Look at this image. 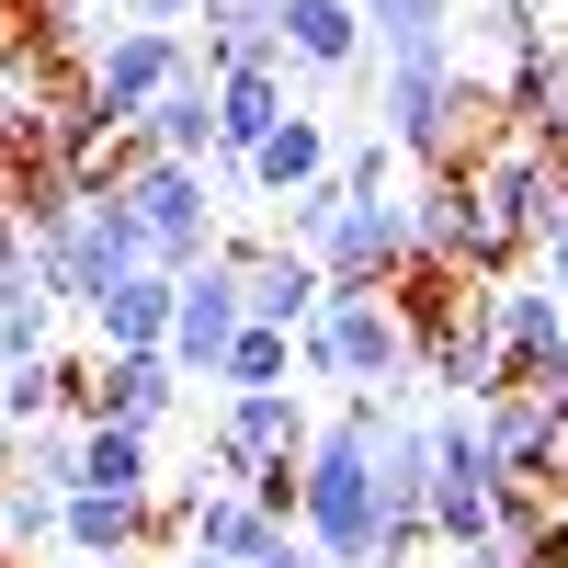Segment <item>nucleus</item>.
I'll return each mask as SVG.
<instances>
[{
    "label": "nucleus",
    "mask_w": 568,
    "mask_h": 568,
    "mask_svg": "<svg viewBox=\"0 0 568 568\" xmlns=\"http://www.w3.org/2000/svg\"><path fill=\"white\" fill-rule=\"evenodd\" d=\"M80 489H125V500H160V466L136 420H91L80 433Z\"/></svg>",
    "instance_id": "obj_19"
},
{
    "label": "nucleus",
    "mask_w": 568,
    "mask_h": 568,
    "mask_svg": "<svg viewBox=\"0 0 568 568\" xmlns=\"http://www.w3.org/2000/svg\"><path fill=\"white\" fill-rule=\"evenodd\" d=\"M125 205H136V227H149V262L160 273L216 262V182H205V160H136L125 171Z\"/></svg>",
    "instance_id": "obj_5"
},
{
    "label": "nucleus",
    "mask_w": 568,
    "mask_h": 568,
    "mask_svg": "<svg viewBox=\"0 0 568 568\" xmlns=\"http://www.w3.org/2000/svg\"><path fill=\"white\" fill-rule=\"evenodd\" d=\"M136 160H216V80H171L149 114L125 125Z\"/></svg>",
    "instance_id": "obj_14"
},
{
    "label": "nucleus",
    "mask_w": 568,
    "mask_h": 568,
    "mask_svg": "<svg viewBox=\"0 0 568 568\" xmlns=\"http://www.w3.org/2000/svg\"><path fill=\"white\" fill-rule=\"evenodd\" d=\"M273 535H296V524H273V511H262V500H251L240 478H227V489H216V500L194 511V535H182V546H194V557H227V568H251V557H262Z\"/></svg>",
    "instance_id": "obj_18"
},
{
    "label": "nucleus",
    "mask_w": 568,
    "mask_h": 568,
    "mask_svg": "<svg viewBox=\"0 0 568 568\" xmlns=\"http://www.w3.org/2000/svg\"><path fill=\"white\" fill-rule=\"evenodd\" d=\"M342 194H353V205H398V194H409V160H398V136H375V125L353 136V149H342Z\"/></svg>",
    "instance_id": "obj_26"
},
{
    "label": "nucleus",
    "mask_w": 568,
    "mask_h": 568,
    "mask_svg": "<svg viewBox=\"0 0 568 568\" xmlns=\"http://www.w3.org/2000/svg\"><path fill=\"white\" fill-rule=\"evenodd\" d=\"M227 262H240V284H251V318L262 329H307L318 307H329V273L307 262V251H284V240H216Z\"/></svg>",
    "instance_id": "obj_10"
},
{
    "label": "nucleus",
    "mask_w": 568,
    "mask_h": 568,
    "mask_svg": "<svg viewBox=\"0 0 568 568\" xmlns=\"http://www.w3.org/2000/svg\"><path fill=\"white\" fill-rule=\"evenodd\" d=\"M557 80H568V45L535 23L524 45H511V69H500V125H524V136H535V125H546V103H557Z\"/></svg>",
    "instance_id": "obj_20"
},
{
    "label": "nucleus",
    "mask_w": 568,
    "mask_h": 568,
    "mask_svg": "<svg viewBox=\"0 0 568 568\" xmlns=\"http://www.w3.org/2000/svg\"><path fill=\"white\" fill-rule=\"evenodd\" d=\"M216 387H296V329H240L227 342V364H216Z\"/></svg>",
    "instance_id": "obj_25"
},
{
    "label": "nucleus",
    "mask_w": 568,
    "mask_h": 568,
    "mask_svg": "<svg viewBox=\"0 0 568 568\" xmlns=\"http://www.w3.org/2000/svg\"><path fill=\"white\" fill-rule=\"evenodd\" d=\"M524 12H535V23H546V0H524Z\"/></svg>",
    "instance_id": "obj_40"
},
{
    "label": "nucleus",
    "mask_w": 568,
    "mask_h": 568,
    "mask_svg": "<svg viewBox=\"0 0 568 568\" xmlns=\"http://www.w3.org/2000/svg\"><path fill=\"white\" fill-rule=\"evenodd\" d=\"M433 568H524V557H500V546H444Z\"/></svg>",
    "instance_id": "obj_33"
},
{
    "label": "nucleus",
    "mask_w": 568,
    "mask_h": 568,
    "mask_svg": "<svg viewBox=\"0 0 568 568\" xmlns=\"http://www.w3.org/2000/svg\"><path fill=\"white\" fill-rule=\"evenodd\" d=\"M489 125H500V80H478L455 45H433V58H375V136H398L409 171L466 160Z\"/></svg>",
    "instance_id": "obj_2"
},
{
    "label": "nucleus",
    "mask_w": 568,
    "mask_h": 568,
    "mask_svg": "<svg viewBox=\"0 0 568 568\" xmlns=\"http://www.w3.org/2000/svg\"><path fill=\"white\" fill-rule=\"evenodd\" d=\"M342 205H353V194H342V171H329V182H307V194H284V205H273V240L318 262V240H329V216H342Z\"/></svg>",
    "instance_id": "obj_27"
},
{
    "label": "nucleus",
    "mask_w": 568,
    "mask_h": 568,
    "mask_svg": "<svg viewBox=\"0 0 568 568\" xmlns=\"http://www.w3.org/2000/svg\"><path fill=\"white\" fill-rule=\"evenodd\" d=\"M296 375L342 398H409L420 387V329L387 284H329V307L296 329Z\"/></svg>",
    "instance_id": "obj_1"
},
{
    "label": "nucleus",
    "mask_w": 568,
    "mask_h": 568,
    "mask_svg": "<svg viewBox=\"0 0 568 568\" xmlns=\"http://www.w3.org/2000/svg\"><path fill=\"white\" fill-rule=\"evenodd\" d=\"M535 136H546V149L568 160V80H557V103H546V125H535Z\"/></svg>",
    "instance_id": "obj_35"
},
{
    "label": "nucleus",
    "mask_w": 568,
    "mask_h": 568,
    "mask_svg": "<svg viewBox=\"0 0 568 568\" xmlns=\"http://www.w3.org/2000/svg\"><path fill=\"white\" fill-rule=\"evenodd\" d=\"M307 398L296 387H227L216 398V420H205V466L216 478H251V466H273V455H307Z\"/></svg>",
    "instance_id": "obj_8"
},
{
    "label": "nucleus",
    "mask_w": 568,
    "mask_h": 568,
    "mask_svg": "<svg viewBox=\"0 0 568 568\" xmlns=\"http://www.w3.org/2000/svg\"><path fill=\"white\" fill-rule=\"evenodd\" d=\"M171 80H194V34H171V23H114L103 45H91V103H103L114 125H136Z\"/></svg>",
    "instance_id": "obj_6"
},
{
    "label": "nucleus",
    "mask_w": 568,
    "mask_h": 568,
    "mask_svg": "<svg viewBox=\"0 0 568 568\" xmlns=\"http://www.w3.org/2000/svg\"><path fill=\"white\" fill-rule=\"evenodd\" d=\"M0 466H12L23 489L69 500V489H80V420H34V433H12V444H0Z\"/></svg>",
    "instance_id": "obj_22"
},
{
    "label": "nucleus",
    "mask_w": 568,
    "mask_h": 568,
    "mask_svg": "<svg viewBox=\"0 0 568 568\" xmlns=\"http://www.w3.org/2000/svg\"><path fill=\"white\" fill-rule=\"evenodd\" d=\"M69 387H80V364H69V353H23V364H12V387H0L12 433H34V420H69Z\"/></svg>",
    "instance_id": "obj_23"
},
{
    "label": "nucleus",
    "mask_w": 568,
    "mask_h": 568,
    "mask_svg": "<svg viewBox=\"0 0 568 568\" xmlns=\"http://www.w3.org/2000/svg\"><path fill=\"white\" fill-rule=\"evenodd\" d=\"M171 568H227V557H194V546H182V557H171Z\"/></svg>",
    "instance_id": "obj_37"
},
{
    "label": "nucleus",
    "mask_w": 568,
    "mask_h": 568,
    "mask_svg": "<svg viewBox=\"0 0 568 568\" xmlns=\"http://www.w3.org/2000/svg\"><path fill=\"white\" fill-rule=\"evenodd\" d=\"M409 262H420L409 194H398V205H342V216H329V240H318V273H329V284H398Z\"/></svg>",
    "instance_id": "obj_9"
},
{
    "label": "nucleus",
    "mask_w": 568,
    "mask_h": 568,
    "mask_svg": "<svg viewBox=\"0 0 568 568\" xmlns=\"http://www.w3.org/2000/svg\"><path fill=\"white\" fill-rule=\"evenodd\" d=\"M409 240H420V262H444L466 284H500L511 262H524V227H500V205L478 194L466 160H433L409 182Z\"/></svg>",
    "instance_id": "obj_4"
},
{
    "label": "nucleus",
    "mask_w": 568,
    "mask_h": 568,
    "mask_svg": "<svg viewBox=\"0 0 568 568\" xmlns=\"http://www.w3.org/2000/svg\"><path fill=\"white\" fill-rule=\"evenodd\" d=\"M364 58H375V34H364L353 0H284V69L296 80H342Z\"/></svg>",
    "instance_id": "obj_12"
},
{
    "label": "nucleus",
    "mask_w": 568,
    "mask_h": 568,
    "mask_svg": "<svg viewBox=\"0 0 568 568\" xmlns=\"http://www.w3.org/2000/svg\"><path fill=\"white\" fill-rule=\"evenodd\" d=\"M160 546V511L125 500V489H69L58 500V557H149Z\"/></svg>",
    "instance_id": "obj_11"
},
{
    "label": "nucleus",
    "mask_w": 568,
    "mask_h": 568,
    "mask_svg": "<svg viewBox=\"0 0 568 568\" xmlns=\"http://www.w3.org/2000/svg\"><path fill=\"white\" fill-rule=\"evenodd\" d=\"M194 12H205V0H136L125 23H171V34H182V23H194Z\"/></svg>",
    "instance_id": "obj_32"
},
{
    "label": "nucleus",
    "mask_w": 568,
    "mask_h": 568,
    "mask_svg": "<svg viewBox=\"0 0 568 568\" xmlns=\"http://www.w3.org/2000/svg\"><path fill=\"white\" fill-rule=\"evenodd\" d=\"M535 273H546V296L568 307V240H546V251H535Z\"/></svg>",
    "instance_id": "obj_34"
},
{
    "label": "nucleus",
    "mask_w": 568,
    "mask_h": 568,
    "mask_svg": "<svg viewBox=\"0 0 568 568\" xmlns=\"http://www.w3.org/2000/svg\"><path fill=\"white\" fill-rule=\"evenodd\" d=\"M251 329V284H240V262H194L182 273V296H171V364H182V387H216V364H227V342Z\"/></svg>",
    "instance_id": "obj_7"
},
{
    "label": "nucleus",
    "mask_w": 568,
    "mask_h": 568,
    "mask_svg": "<svg viewBox=\"0 0 568 568\" xmlns=\"http://www.w3.org/2000/svg\"><path fill=\"white\" fill-rule=\"evenodd\" d=\"M34 149H45V103H12V91H0V182H12Z\"/></svg>",
    "instance_id": "obj_29"
},
{
    "label": "nucleus",
    "mask_w": 568,
    "mask_h": 568,
    "mask_svg": "<svg viewBox=\"0 0 568 568\" xmlns=\"http://www.w3.org/2000/svg\"><path fill=\"white\" fill-rule=\"evenodd\" d=\"M45 546H58V500L23 489L12 466H0V568H23V557H45Z\"/></svg>",
    "instance_id": "obj_24"
},
{
    "label": "nucleus",
    "mask_w": 568,
    "mask_h": 568,
    "mask_svg": "<svg viewBox=\"0 0 568 568\" xmlns=\"http://www.w3.org/2000/svg\"><path fill=\"white\" fill-rule=\"evenodd\" d=\"M251 568H318V546H307V535H273V546H262Z\"/></svg>",
    "instance_id": "obj_31"
},
{
    "label": "nucleus",
    "mask_w": 568,
    "mask_h": 568,
    "mask_svg": "<svg viewBox=\"0 0 568 568\" xmlns=\"http://www.w3.org/2000/svg\"><path fill=\"white\" fill-rule=\"evenodd\" d=\"M511 557H524V568H568V500H557V511H546V524L511 546Z\"/></svg>",
    "instance_id": "obj_30"
},
{
    "label": "nucleus",
    "mask_w": 568,
    "mask_h": 568,
    "mask_svg": "<svg viewBox=\"0 0 568 568\" xmlns=\"http://www.w3.org/2000/svg\"><path fill=\"white\" fill-rule=\"evenodd\" d=\"M375 58H433V45H455V0H353Z\"/></svg>",
    "instance_id": "obj_21"
},
{
    "label": "nucleus",
    "mask_w": 568,
    "mask_h": 568,
    "mask_svg": "<svg viewBox=\"0 0 568 568\" xmlns=\"http://www.w3.org/2000/svg\"><path fill=\"white\" fill-rule=\"evenodd\" d=\"M91 12H114V23H125V12H136V0H91Z\"/></svg>",
    "instance_id": "obj_39"
},
{
    "label": "nucleus",
    "mask_w": 568,
    "mask_h": 568,
    "mask_svg": "<svg viewBox=\"0 0 568 568\" xmlns=\"http://www.w3.org/2000/svg\"><path fill=\"white\" fill-rule=\"evenodd\" d=\"M0 387H12V364H0ZM0 444H12V409H0Z\"/></svg>",
    "instance_id": "obj_38"
},
{
    "label": "nucleus",
    "mask_w": 568,
    "mask_h": 568,
    "mask_svg": "<svg viewBox=\"0 0 568 568\" xmlns=\"http://www.w3.org/2000/svg\"><path fill=\"white\" fill-rule=\"evenodd\" d=\"M171 296H182V273H125L103 307H91V342L103 353H171Z\"/></svg>",
    "instance_id": "obj_15"
},
{
    "label": "nucleus",
    "mask_w": 568,
    "mask_h": 568,
    "mask_svg": "<svg viewBox=\"0 0 568 568\" xmlns=\"http://www.w3.org/2000/svg\"><path fill=\"white\" fill-rule=\"evenodd\" d=\"M69 568H149V557H69Z\"/></svg>",
    "instance_id": "obj_36"
},
{
    "label": "nucleus",
    "mask_w": 568,
    "mask_h": 568,
    "mask_svg": "<svg viewBox=\"0 0 568 568\" xmlns=\"http://www.w3.org/2000/svg\"><path fill=\"white\" fill-rule=\"evenodd\" d=\"M329 171H342V136H329V125L296 103V114H284L262 149H251V194H262V205H284V194H307V182H329Z\"/></svg>",
    "instance_id": "obj_13"
},
{
    "label": "nucleus",
    "mask_w": 568,
    "mask_h": 568,
    "mask_svg": "<svg viewBox=\"0 0 568 568\" xmlns=\"http://www.w3.org/2000/svg\"><path fill=\"white\" fill-rule=\"evenodd\" d=\"M91 387H103V420L160 433V420L182 409V364L171 353H91Z\"/></svg>",
    "instance_id": "obj_16"
},
{
    "label": "nucleus",
    "mask_w": 568,
    "mask_h": 568,
    "mask_svg": "<svg viewBox=\"0 0 568 568\" xmlns=\"http://www.w3.org/2000/svg\"><path fill=\"white\" fill-rule=\"evenodd\" d=\"M262 511H273V524H296V511H307V455H273V466H251V478H240Z\"/></svg>",
    "instance_id": "obj_28"
},
{
    "label": "nucleus",
    "mask_w": 568,
    "mask_h": 568,
    "mask_svg": "<svg viewBox=\"0 0 568 568\" xmlns=\"http://www.w3.org/2000/svg\"><path fill=\"white\" fill-rule=\"evenodd\" d=\"M284 114H296V69H240V80H216V160H251Z\"/></svg>",
    "instance_id": "obj_17"
},
{
    "label": "nucleus",
    "mask_w": 568,
    "mask_h": 568,
    "mask_svg": "<svg viewBox=\"0 0 568 568\" xmlns=\"http://www.w3.org/2000/svg\"><path fill=\"white\" fill-rule=\"evenodd\" d=\"M398 398H342L307 433V511L296 535L318 546V568H375V433Z\"/></svg>",
    "instance_id": "obj_3"
}]
</instances>
